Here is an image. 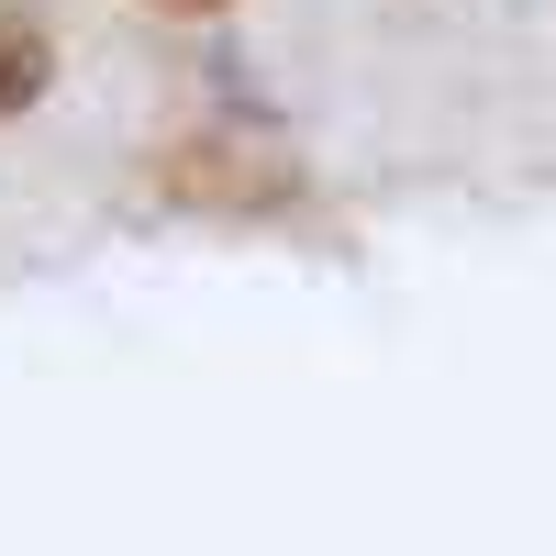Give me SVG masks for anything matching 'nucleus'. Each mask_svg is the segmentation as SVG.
I'll return each mask as SVG.
<instances>
[{
	"label": "nucleus",
	"instance_id": "f03ea898",
	"mask_svg": "<svg viewBox=\"0 0 556 556\" xmlns=\"http://www.w3.org/2000/svg\"><path fill=\"white\" fill-rule=\"evenodd\" d=\"M45 89H56V45L34 12H0V123H23Z\"/></svg>",
	"mask_w": 556,
	"mask_h": 556
},
{
	"label": "nucleus",
	"instance_id": "7ed1b4c3",
	"mask_svg": "<svg viewBox=\"0 0 556 556\" xmlns=\"http://www.w3.org/2000/svg\"><path fill=\"white\" fill-rule=\"evenodd\" d=\"M156 12H223V0H156Z\"/></svg>",
	"mask_w": 556,
	"mask_h": 556
},
{
	"label": "nucleus",
	"instance_id": "f257e3e1",
	"mask_svg": "<svg viewBox=\"0 0 556 556\" xmlns=\"http://www.w3.org/2000/svg\"><path fill=\"white\" fill-rule=\"evenodd\" d=\"M146 190L167 212H201V223H267L301 201V156L267 146V134H190L146 167Z\"/></svg>",
	"mask_w": 556,
	"mask_h": 556
}]
</instances>
